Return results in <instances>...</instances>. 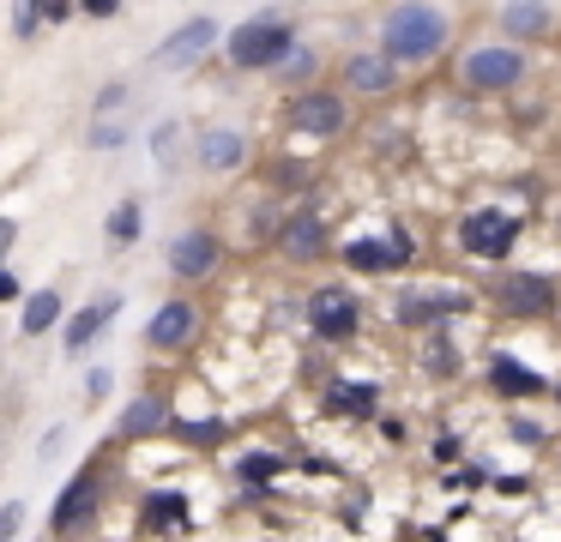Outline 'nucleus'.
Segmentation results:
<instances>
[{
  "label": "nucleus",
  "instance_id": "obj_1",
  "mask_svg": "<svg viewBox=\"0 0 561 542\" xmlns=\"http://www.w3.org/2000/svg\"><path fill=\"white\" fill-rule=\"evenodd\" d=\"M380 36H387L392 60H428L440 43H447V12H435V7H392L387 24H380Z\"/></svg>",
  "mask_w": 561,
  "mask_h": 542
},
{
  "label": "nucleus",
  "instance_id": "obj_2",
  "mask_svg": "<svg viewBox=\"0 0 561 542\" xmlns=\"http://www.w3.org/2000/svg\"><path fill=\"white\" fill-rule=\"evenodd\" d=\"M296 48V31L284 19H254L242 31H230V60L236 67H278Z\"/></svg>",
  "mask_w": 561,
  "mask_h": 542
},
{
  "label": "nucleus",
  "instance_id": "obj_3",
  "mask_svg": "<svg viewBox=\"0 0 561 542\" xmlns=\"http://www.w3.org/2000/svg\"><path fill=\"white\" fill-rule=\"evenodd\" d=\"M284 120H290L296 132H308V139H332V132L351 127V108H344L339 91H302V96H290Z\"/></svg>",
  "mask_w": 561,
  "mask_h": 542
},
{
  "label": "nucleus",
  "instance_id": "obj_4",
  "mask_svg": "<svg viewBox=\"0 0 561 542\" xmlns=\"http://www.w3.org/2000/svg\"><path fill=\"white\" fill-rule=\"evenodd\" d=\"M308 325H314L327 344H344V337H356V325H363V308H356L351 289H314L308 296Z\"/></svg>",
  "mask_w": 561,
  "mask_h": 542
},
{
  "label": "nucleus",
  "instance_id": "obj_5",
  "mask_svg": "<svg viewBox=\"0 0 561 542\" xmlns=\"http://www.w3.org/2000/svg\"><path fill=\"white\" fill-rule=\"evenodd\" d=\"M459 79L471 84V91H507V84L525 79V55L519 48H471Z\"/></svg>",
  "mask_w": 561,
  "mask_h": 542
},
{
  "label": "nucleus",
  "instance_id": "obj_6",
  "mask_svg": "<svg viewBox=\"0 0 561 542\" xmlns=\"http://www.w3.org/2000/svg\"><path fill=\"white\" fill-rule=\"evenodd\" d=\"M459 241H465V253H477V260H501V253L519 241V217L513 211H471L459 223Z\"/></svg>",
  "mask_w": 561,
  "mask_h": 542
},
{
  "label": "nucleus",
  "instance_id": "obj_7",
  "mask_svg": "<svg viewBox=\"0 0 561 542\" xmlns=\"http://www.w3.org/2000/svg\"><path fill=\"white\" fill-rule=\"evenodd\" d=\"M501 301H507V313H549L556 308V284L549 277H537V272H513V277H501Z\"/></svg>",
  "mask_w": 561,
  "mask_h": 542
},
{
  "label": "nucleus",
  "instance_id": "obj_8",
  "mask_svg": "<svg viewBox=\"0 0 561 542\" xmlns=\"http://www.w3.org/2000/svg\"><path fill=\"white\" fill-rule=\"evenodd\" d=\"M211 265H218V241H211L206 229H187V235H175V247H170V272H175V277H206Z\"/></svg>",
  "mask_w": 561,
  "mask_h": 542
},
{
  "label": "nucleus",
  "instance_id": "obj_9",
  "mask_svg": "<svg viewBox=\"0 0 561 542\" xmlns=\"http://www.w3.org/2000/svg\"><path fill=\"white\" fill-rule=\"evenodd\" d=\"M98 494H103V476H98V470H79V476L61 488V500H55V530H73L79 518L98 506Z\"/></svg>",
  "mask_w": 561,
  "mask_h": 542
},
{
  "label": "nucleus",
  "instance_id": "obj_10",
  "mask_svg": "<svg viewBox=\"0 0 561 542\" xmlns=\"http://www.w3.org/2000/svg\"><path fill=\"white\" fill-rule=\"evenodd\" d=\"M194 325H199V313L187 308V301H163L158 320L146 325V337H151V349H182L187 337H194Z\"/></svg>",
  "mask_w": 561,
  "mask_h": 542
},
{
  "label": "nucleus",
  "instance_id": "obj_11",
  "mask_svg": "<svg viewBox=\"0 0 561 542\" xmlns=\"http://www.w3.org/2000/svg\"><path fill=\"white\" fill-rule=\"evenodd\" d=\"M459 308H465L459 289H411V296L399 301V320L404 325H435L440 313H459Z\"/></svg>",
  "mask_w": 561,
  "mask_h": 542
},
{
  "label": "nucleus",
  "instance_id": "obj_12",
  "mask_svg": "<svg viewBox=\"0 0 561 542\" xmlns=\"http://www.w3.org/2000/svg\"><path fill=\"white\" fill-rule=\"evenodd\" d=\"M211 36H218V24H211V19H206V12H199V19H187V24H182V31H175V36H170V43H163V48H158V60H163V67H182V60H194V55H206V48H211Z\"/></svg>",
  "mask_w": 561,
  "mask_h": 542
},
{
  "label": "nucleus",
  "instance_id": "obj_13",
  "mask_svg": "<svg viewBox=\"0 0 561 542\" xmlns=\"http://www.w3.org/2000/svg\"><path fill=\"white\" fill-rule=\"evenodd\" d=\"M344 79H351V91L380 96V91H392V60L387 55H351L344 60Z\"/></svg>",
  "mask_w": 561,
  "mask_h": 542
},
{
  "label": "nucleus",
  "instance_id": "obj_14",
  "mask_svg": "<svg viewBox=\"0 0 561 542\" xmlns=\"http://www.w3.org/2000/svg\"><path fill=\"white\" fill-rule=\"evenodd\" d=\"M489 380H495V392H507V397L543 392V373L525 368V361H513V356H495V361H489Z\"/></svg>",
  "mask_w": 561,
  "mask_h": 542
},
{
  "label": "nucleus",
  "instance_id": "obj_15",
  "mask_svg": "<svg viewBox=\"0 0 561 542\" xmlns=\"http://www.w3.org/2000/svg\"><path fill=\"white\" fill-rule=\"evenodd\" d=\"M344 260H351L356 272H380V265L411 260V241H404V235H392L387 247H380V241H351V247H344Z\"/></svg>",
  "mask_w": 561,
  "mask_h": 542
},
{
  "label": "nucleus",
  "instance_id": "obj_16",
  "mask_svg": "<svg viewBox=\"0 0 561 542\" xmlns=\"http://www.w3.org/2000/svg\"><path fill=\"white\" fill-rule=\"evenodd\" d=\"M327 247V229H320V217H290V223H284V253H290V260H314V253Z\"/></svg>",
  "mask_w": 561,
  "mask_h": 542
},
{
  "label": "nucleus",
  "instance_id": "obj_17",
  "mask_svg": "<svg viewBox=\"0 0 561 542\" xmlns=\"http://www.w3.org/2000/svg\"><path fill=\"white\" fill-rule=\"evenodd\" d=\"M163 428V397H134L122 416V434L127 440H139V434H158Z\"/></svg>",
  "mask_w": 561,
  "mask_h": 542
},
{
  "label": "nucleus",
  "instance_id": "obj_18",
  "mask_svg": "<svg viewBox=\"0 0 561 542\" xmlns=\"http://www.w3.org/2000/svg\"><path fill=\"white\" fill-rule=\"evenodd\" d=\"M55 320H61V296H55V289H43V296L25 301V320H19V325H25V337H43Z\"/></svg>",
  "mask_w": 561,
  "mask_h": 542
},
{
  "label": "nucleus",
  "instance_id": "obj_19",
  "mask_svg": "<svg viewBox=\"0 0 561 542\" xmlns=\"http://www.w3.org/2000/svg\"><path fill=\"white\" fill-rule=\"evenodd\" d=\"M199 163H206V169L242 163V139H236V132H206V139H199Z\"/></svg>",
  "mask_w": 561,
  "mask_h": 542
},
{
  "label": "nucleus",
  "instance_id": "obj_20",
  "mask_svg": "<svg viewBox=\"0 0 561 542\" xmlns=\"http://www.w3.org/2000/svg\"><path fill=\"white\" fill-rule=\"evenodd\" d=\"M327 404H332V410H344V416H375L380 397H375V385H332Z\"/></svg>",
  "mask_w": 561,
  "mask_h": 542
},
{
  "label": "nucleus",
  "instance_id": "obj_21",
  "mask_svg": "<svg viewBox=\"0 0 561 542\" xmlns=\"http://www.w3.org/2000/svg\"><path fill=\"white\" fill-rule=\"evenodd\" d=\"M110 313H115V301H91V308H85V313H79V320H73V325H67V349H85V344H91V337H98V325H103V320H110Z\"/></svg>",
  "mask_w": 561,
  "mask_h": 542
},
{
  "label": "nucleus",
  "instance_id": "obj_22",
  "mask_svg": "<svg viewBox=\"0 0 561 542\" xmlns=\"http://www.w3.org/2000/svg\"><path fill=\"white\" fill-rule=\"evenodd\" d=\"M501 24L513 36H537V31H549V7H501Z\"/></svg>",
  "mask_w": 561,
  "mask_h": 542
},
{
  "label": "nucleus",
  "instance_id": "obj_23",
  "mask_svg": "<svg viewBox=\"0 0 561 542\" xmlns=\"http://www.w3.org/2000/svg\"><path fill=\"white\" fill-rule=\"evenodd\" d=\"M182 512H187L182 494H151V500H146V518H151V524H182Z\"/></svg>",
  "mask_w": 561,
  "mask_h": 542
},
{
  "label": "nucleus",
  "instance_id": "obj_24",
  "mask_svg": "<svg viewBox=\"0 0 561 542\" xmlns=\"http://www.w3.org/2000/svg\"><path fill=\"white\" fill-rule=\"evenodd\" d=\"M110 235H115V241H134V235H139V205H134V199H122V205H115Z\"/></svg>",
  "mask_w": 561,
  "mask_h": 542
},
{
  "label": "nucleus",
  "instance_id": "obj_25",
  "mask_svg": "<svg viewBox=\"0 0 561 542\" xmlns=\"http://www.w3.org/2000/svg\"><path fill=\"white\" fill-rule=\"evenodd\" d=\"M428 373H459V368H453V344H428Z\"/></svg>",
  "mask_w": 561,
  "mask_h": 542
},
{
  "label": "nucleus",
  "instance_id": "obj_26",
  "mask_svg": "<svg viewBox=\"0 0 561 542\" xmlns=\"http://www.w3.org/2000/svg\"><path fill=\"white\" fill-rule=\"evenodd\" d=\"M19 512H25V506H7V512H0V537H19Z\"/></svg>",
  "mask_w": 561,
  "mask_h": 542
},
{
  "label": "nucleus",
  "instance_id": "obj_27",
  "mask_svg": "<svg viewBox=\"0 0 561 542\" xmlns=\"http://www.w3.org/2000/svg\"><path fill=\"white\" fill-rule=\"evenodd\" d=\"M272 470H278V458H266V452L248 458V476H272Z\"/></svg>",
  "mask_w": 561,
  "mask_h": 542
}]
</instances>
